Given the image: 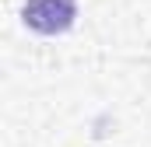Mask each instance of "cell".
Segmentation results:
<instances>
[{"instance_id":"1","label":"cell","mask_w":151,"mask_h":147,"mask_svg":"<svg viewBox=\"0 0 151 147\" xmlns=\"http://www.w3.org/2000/svg\"><path fill=\"white\" fill-rule=\"evenodd\" d=\"M77 0H25L21 21L39 35H60L74 25Z\"/></svg>"}]
</instances>
